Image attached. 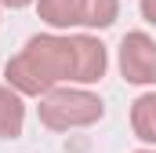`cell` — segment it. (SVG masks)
Wrapping results in <instances>:
<instances>
[{
	"instance_id": "1",
	"label": "cell",
	"mask_w": 156,
	"mask_h": 153,
	"mask_svg": "<svg viewBox=\"0 0 156 153\" xmlns=\"http://www.w3.org/2000/svg\"><path fill=\"white\" fill-rule=\"evenodd\" d=\"M109 55L98 37H29L26 47L7 62V84L22 95H44L58 84H94L105 76Z\"/></svg>"
},
{
	"instance_id": "2",
	"label": "cell",
	"mask_w": 156,
	"mask_h": 153,
	"mask_svg": "<svg viewBox=\"0 0 156 153\" xmlns=\"http://www.w3.org/2000/svg\"><path fill=\"white\" fill-rule=\"evenodd\" d=\"M40 124L51 131H69V128H87L105 117V102L83 88H51L40 95Z\"/></svg>"
},
{
	"instance_id": "3",
	"label": "cell",
	"mask_w": 156,
	"mask_h": 153,
	"mask_svg": "<svg viewBox=\"0 0 156 153\" xmlns=\"http://www.w3.org/2000/svg\"><path fill=\"white\" fill-rule=\"evenodd\" d=\"M40 18L51 29H105L120 15V0H37Z\"/></svg>"
},
{
	"instance_id": "4",
	"label": "cell",
	"mask_w": 156,
	"mask_h": 153,
	"mask_svg": "<svg viewBox=\"0 0 156 153\" xmlns=\"http://www.w3.org/2000/svg\"><path fill=\"white\" fill-rule=\"evenodd\" d=\"M120 73L127 84H156V40L149 33H127L120 40Z\"/></svg>"
},
{
	"instance_id": "5",
	"label": "cell",
	"mask_w": 156,
	"mask_h": 153,
	"mask_svg": "<svg viewBox=\"0 0 156 153\" xmlns=\"http://www.w3.org/2000/svg\"><path fill=\"white\" fill-rule=\"evenodd\" d=\"M22 124H26L22 91H15L11 84H0V139H18Z\"/></svg>"
},
{
	"instance_id": "6",
	"label": "cell",
	"mask_w": 156,
	"mask_h": 153,
	"mask_svg": "<svg viewBox=\"0 0 156 153\" xmlns=\"http://www.w3.org/2000/svg\"><path fill=\"white\" fill-rule=\"evenodd\" d=\"M131 128L142 142L156 146V91H145L134 106H131Z\"/></svg>"
},
{
	"instance_id": "7",
	"label": "cell",
	"mask_w": 156,
	"mask_h": 153,
	"mask_svg": "<svg viewBox=\"0 0 156 153\" xmlns=\"http://www.w3.org/2000/svg\"><path fill=\"white\" fill-rule=\"evenodd\" d=\"M142 15H145V22L156 26V0H142Z\"/></svg>"
},
{
	"instance_id": "8",
	"label": "cell",
	"mask_w": 156,
	"mask_h": 153,
	"mask_svg": "<svg viewBox=\"0 0 156 153\" xmlns=\"http://www.w3.org/2000/svg\"><path fill=\"white\" fill-rule=\"evenodd\" d=\"M0 4H4V7H15V11H18V7H29L33 0H0Z\"/></svg>"
},
{
	"instance_id": "9",
	"label": "cell",
	"mask_w": 156,
	"mask_h": 153,
	"mask_svg": "<svg viewBox=\"0 0 156 153\" xmlns=\"http://www.w3.org/2000/svg\"><path fill=\"white\" fill-rule=\"evenodd\" d=\"M138 153H156V150H138Z\"/></svg>"
}]
</instances>
